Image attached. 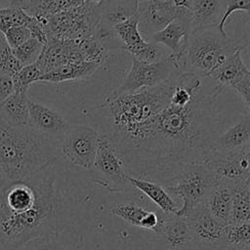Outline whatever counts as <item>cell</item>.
<instances>
[{"label": "cell", "instance_id": "obj_26", "mask_svg": "<svg viewBox=\"0 0 250 250\" xmlns=\"http://www.w3.org/2000/svg\"><path fill=\"white\" fill-rule=\"evenodd\" d=\"M230 224L250 223V180L231 184Z\"/></svg>", "mask_w": 250, "mask_h": 250}, {"label": "cell", "instance_id": "obj_7", "mask_svg": "<svg viewBox=\"0 0 250 250\" xmlns=\"http://www.w3.org/2000/svg\"><path fill=\"white\" fill-rule=\"evenodd\" d=\"M214 183L213 175L203 163H192L183 167L173 182L165 186V189L169 193L182 199V207L175 215L187 218L194 208L204 201Z\"/></svg>", "mask_w": 250, "mask_h": 250}, {"label": "cell", "instance_id": "obj_27", "mask_svg": "<svg viewBox=\"0 0 250 250\" xmlns=\"http://www.w3.org/2000/svg\"><path fill=\"white\" fill-rule=\"evenodd\" d=\"M85 0H29L24 11L31 17H49L81 6Z\"/></svg>", "mask_w": 250, "mask_h": 250}, {"label": "cell", "instance_id": "obj_1", "mask_svg": "<svg viewBox=\"0 0 250 250\" xmlns=\"http://www.w3.org/2000/svg\"><path fill=\"white\" fill-rule=\"evenodd\" d=\"M225 88L210 77L185 105L169 104L127 146L117 150L127 173L135 178L171 184L188 164L204 163L227 124Z\"/></svg>", "mask_w": 250, "mask_h": 250}, {"label": "cell", "instance_id": "obj_10", "mask_svg": "<svg viewBox=\"0 0 250 250\" xmlns=\"http://www.w3.org/2000/svg\"><path fill=\"white\" fill-rule=\"evenodd\" d=\"M100 132L85 124H69L60 142L61 154L71 164L90 171L95 161Z\"/></svg>", "mask_w": 250, "mask_h": 250}, {"label": "cell", "instance_id": "obj_17", "mask_svg": "<svg viewBox=\"0 0 250 250\" xmlns=\"http://www.w3.org/2000/svg\"><path fill=\"white\" fill-rule=\"evenodd\" d=\"M110 212L132 226L150 229L157 233H161L162 231L165 214L160 210L149 211L136 203L125 202L116 204L111 208Z\"/></svg>", "mask_w": 250, "mask_h": 250}, {"label": "cell", "instance_id": "obj_46", "mask_svg": "<svg viewBox=\"0 0 250 250\" xmlns=\"http://www.w3.org/2000/svg\"><path fill=\"white\" fill-rule=\"evenodd\" d=\"M39 241V240H38ZM35 243H36V241H33V242H30L29 244H27L24 248H22L21 250H33V248H34V245H35Z\"/></svg>", "mask_w": 250, "mask_h": 250}, {"label": "cell", "instance_id": "obj_36", "mask_svg": "<svg viewBox=\"0 0 250 250\" xmlns=\"http://www.w3.org/2000/svg\"><path fill=\"white\" fill-rule=\"evenodd\" d=\"M240 11L245 12L246 14L250 13V0H225V11L223 14V17L218 24V29L224 33L227 34L226 31V25L229 21V17L232 13Z\"/></svg>", "mask_w": 250, "mask_h": 250}, {"label": "cell", "instance_id": "obj_22", "mask_svg": "<svg viewBox=\"0 0 250 250\" xmlns=\"http://www.w3.org/2000/svg\"><path fill=\"white\" fill-rule=\"evenodd\" d=\"M250 145L249 113L224 130L214 142V151H229Z\"/></svg>", "mask_w": 250, "mask_h": 250}, {"label": "cell", "instance_id": "obj_15", "mask_svg": "<svg viewBox=\"0 0 250 250\" xmlns=\"http://www.w3.org/2000/svg\"><path fill=\"white\" fill-rule=\"evenodd\" d=\"M83 61L78 43L51 38L43 46V50L35 63L44 74L64 64Z\"/></svg>", "mask_w": 250, "mask_h": 250}, {"label": "cell", "instance_id": "obj_4", "mask_svg": "<svg viewBox=\"0 0 250 250\" xmlns=\"http://www.w3.org/2000/svg\"><path fill=\"white\" fill-rule=\"evenodd\" d=\"M60 146L26 126H10L0 118V169L8 183L27 179L55 164Z\"/></svg>", "mask_w": 250, "mask_h": 250}, {"label": "cell", "instance_id": "obj_9", "mask_svg": "<svg viewBox=\"0 0 250 250\" xmlns=\"http://www.w3.org/2000/svg\"><path fill=\"white\" fill-rule=\"evenodd\" d=\"M176 72L182 73L179 65L170 54L153 62H143L133 59L130 70L122 84L110 94H129L143 89L152 88L165 82Z\"/></svg>", "mask_w": 250, "mask_h": 250}, {"label": "cell", "instance_id": "obj_18", "mask_svg": "<svg viewBox=\"0 0 250 250\" xmlns=\"http://www.w3.org/2000/svg\"><path fill=\"white\" fill-rule=\"evenodd\" d=\"M190 28L192 33L218 26L224 11L225 0H189Z\"/></svg>", "mask_w": 250, "mask_h": 250}, {"label": "cell", "instance_id": "obj_21", "mask_svg": "<svg viewBox=\"0 0 250 250\" xmlns=\"http://www.w3.org/2000/svg\"><path fill=\"white\" fill-rule=\"evenodd\" d=\"M239 47L231 54L217 69L209 76L216 84L223 88L232 89L246 76L250 75V70L242 59V50Z\"/></svg>", "mask_w": 250, "mask_h": 250}, {"label": "cell", "instance_id": "obj_24", "mask_svg": "<svg viewBox=\"0 0 250 250\" xmlns=\"http://www.w3.org/2000/svg\"><path fill=\"white\" fill-rule=\"evenodd\" d=\"M128 182L130 186H133L135 188L146 194L164 214H176L179 210L177 203L163 186L155 182L138 179L130 175L128 176Z\"/></svg>", "mask_w": 250, "mask_h": 250}, {"label": "cell", "instance_id": "obj_43", "mask_svg": "<svg viewBox=\"0 0 250 250\" xmlns=\"http://www.w3.org/2000/svg\"><path fill=\"white\" fill-rule=\"evenodd\" d=\"M8 181L7 179L5 178V176L3 175L1 169H0V202H1V199H2V196H3V192H4V189L5 188L7 187L8 185Z\"/></svg>", "mask_w": 250, "mask_h": 250}, {"label": "cell", "instance_id": "obj_11", "mask_svg": "<svg viewBox=\"0 0 250 250\" xmlns=\"http://www.w3.org/2000/svg\"><path fill=\"white\" fill-rule=\"evenodd\" d=\"M203 164L215 181L235 184L250 180V145L229 151H213Z\"/></svg>", "mask_w": 250, "mask_h": 250}, {"label": "cell", "instance_id": "obj_14", "mask_svg": "<svg viewBox=\"0 0 250 250\" xmlns=\"http://www.w3.org/2000/svg\"><path fill=\"white\" fill-rule=\"evenodd\" d=\"M138 0H104L97 5L100 25L97 38L105 45L114 37L113 27L137 15Z\"/></svg>", "mask_w": 250, "mask_h": 250}, {"label": "cell", "instance_id": "obj_5", "mask_svg": "<svg viewBox=\"0 0 250 250\" xmlns=\"http://www.w3.org/2000/svg\"><path fill=\"white\" fill-rule=\"evenodd\" d=\"M244 45L236 44L217 26L189 35L182 57L183 72L209 77L231 54Z\"/></svg>", "mask_w": 250, "mask_h": 250}, {"label": "cell", "instance_id": "obj_33", "mask_svg": "<svg viewBox=\"0 0 250 250\" xmlns=\"http://www.w3.org/2000/svg\"><path fill=\"white\" fill-rule=\"evenodd\" d=\"M30 20L31 16L21 8H0V34H4L13 26H25Z\"/></svg>", "mask_w": 250, "mask_h": 250}, {"label": "cell", "instance_id": "obj_34", "mask_svg": "<svg viewBox=\"0 0 250 250\" xmlns=\"http://www.w3.org/2000/svg\"><path fill=\"white\" fill-rule=\"evenodd\" d=\"M43 44L34 38H29L19 47L13 49V53L22 66L35 63L42 50Z\"/></svg>", "mask_w": 250, "mask_h": 250}, {"label": "cell", "instance_id": "obj_6", "mask_svg": "<svg viewBox=\"0 0 250 250\" xmlns=\"http://www.w3.org/2000/svg\"><path fill=\"white\" fill-rule=\"evenodd\" d=\"M35 19L43 25L47 40L52 38L79 43L97 38L100 25L97 5L87 2L65 12Z\"/></svg>", "mask_w": 250, "mask_h": 250}, {"label": "cell", "instance_id": "obj_28", "mask_svg": "<svg viewBox=\"0 0 250 250\" xmlns=\"http://www.w3.org/2000/svg\"><path fill=\"white\" fill-rule=\"evenodd\" d=\"M161 233L165 235L166 239L173 247L182 246L191 240L188 220L175 214H165Z\"/></svg>", "mask_w": 250, "mask_h": 250}, {"label": "cell", "instance_id": "obj_45", "mask_svg": "<svg viewBox=\"0 0 250 250\" xmlns=\"http://www.w3.org/2000/svg\"><path fill=\"white\" fill-rule=\"evenodd\" d=\"M50 247H51V250H65L61 244L55 242L54 240L50 242Z\"/></svg>", "mask_w": 250, "mask_h": 250}, {"label": "cell", "instance_id": "obj_41", "mask_svg": "<svg viewBox=\"0 0 250 250\" xmlns=\"http://www.w3.org/2000/svg\"><path fill=\"white\" fill-rule=\"evenodd\" d=\"M29 0H0V8H21L24 10L28 5Z\"/></svg>", "mask_w": 250, "mask_h": 250}, {"label": "cell", "instance_id": "obj_20", "mask_svg": "<svg viewBox=\"0 0 250 250\" xmlns=\"http://www.w3.org/2000/svg\"><path fill=\"white\" fill-rule=\"evenodd\" d=\"M231 201V184L215 181L208 190L203 203L217 222L227 226L230 224Z\"/></svg>", "mask_w": 250, "mask_h": 250}, {"label": "cell", "instance_id": "obj_29", "mask_svg": "<svg viewBox=\"0 0 250 250\" xmlns=\"http://www.w3.org/2000/svg\"><path fill=\"white\" fill-rule=\"evenodd\" d=\"M113 33L123 44L122 49L129 54L137 50L146 41L139 30V19L137 15L115 25L113 27Z\"/></svg>", "mask_w": 250, "mask_h": 250}, {"label": "cell", "instance_id": "obj_31", "mask_svg": "<svg viewBox=\"0 0 250 250\" xmlns=\"http://www.w3.org/2000/svg\"><path fill=\"white\" fill-rule=\"evenodd\" d=\"M79 50L85 62H97L103 65L106 60L107 48L98 38L85 39L78 43Z\"/></svg>", "mask_w": 250, "mask_h": 250}, {"label": "cell", "instance_id": "obj_38", "mask_svg": "<svg viewBox=\"0 0 250 250\" xmlns=\"http://www.w3.org/2000/svg\"><path fill=\"white\" fill-rule=\"evenodd\" d=\"M231 90L237 93V95L241 98L242 103L244 104L246 109L249 111L250 106V75L246 76L242 81H240L237 85H235Z\"/></svg>", "mask_w": 250, "mask_h": 250}, {"label": "cell", "instance_id": "obj_2", "mask_svg": "<svg viewBox=\"0 0 250 250\" xmlns=\"http://www.w3.org/2000/svg\"><path fill=\"white\" fill-rule=\"evenodd\" d=\"M34 200L22 209L0 208V246L3 250H21L33 241H52L56 233L61 200L55 187L54 164L32 176Z\"/></svg>", "mask_w": 250, "mask_h": 250}, {"label": "cell", "instance_id": "obj_8", "mask_svg": "<svg viewBox=\"0 0 250 250\" xmlns=\"http://www.w3.org/2000/svg\"><path fill=\"white\" fill-rule=\"evenodd\" d=\"M92 180L110 192L124 191L128 186L129 174L108 136L100 133L94 164L90 170Z\"/></svg>", "mask_w": 250, "mask_h": 250}, {"label": "cell", "instance_id": "obj_12", "mask_svg": "<svg viewBox=\"0 0 250 250\" xmlns=\"http://www.w3.org/2000/svg\"><path fill=\"white\" fill-rule=\"evenodd\" d=\"M27 126L44 137L58 143L61 142L65 134L69 123L55 108L28 99Z\"/></svg>", "mask_w": 250, "mask_h": 250}, {"label": "cell", "instance_id": "obj_25", "mask_svg": "<svg viewBox=\"0 0 250 250\" xmlns=\"http://www.w3.org/2000/svg\"><path fill=\"white\" fill-rule=\"evenodd\" d=\"M0 118L10 126H26L28 123V98L14 92L0 104Z\"/></svg>", "mask_w": 250, "mask_h": 250}, {"label": "cell", "instance_id": "obj_42", "mask_svg": "<svg viewBox=\"0 0 250 250\" xmlns=\"http://www.w3.org/2000/svg\"><path fill=\"white\" fill-rule=\"evenodd\" d=\"M50 242L51 241H43V240L36 241L33 250H51Z\"/></svg>", "mask_w": 250, "mask_h": 250}, {"label": "cell", "instance_id": "obj_40", "mask_svg": "<svg viewBox=\"0 0 250 250\" xmlns=\"http://www.w3.org/2000/svg\"><path fill=\"white\" fill-rule=\"evenodd\" d=\"M14 93L13 80L11 76L0 74V104Z\"/></svg>", "mask_w": 250, "mask_h": 250}, {"label": "cell", "instance_id": "obj_30", "mask_svg": "<svg viewBox=\"0 0 250 250\" xmlns=\"http://www.w3.org/2000/svg\"><path fill=\"white\" fill-rule=\"evenodd\" d=\"M223 242L241 250H249L250 223L229 224L225 226Z\"/></svg>", "mask_w": 250, "mask_h": 250}, {"label": "cell", "instance_id": "obj_3", "mask_svg": "<svg viewBox=\"0 0 250 250\" xmlns=\"http://www.w3.org/2000/svg\"><path fill=\"white\" fill-rule=\"evenodd\" d=\"M179 73L152 88L105 97L104 106L112 122V133L106 136L116 150L131 143L154 116L169 105Z\"/></svg>", "mask_w": 250, "mask_h": 250}, {"label": "cell", "instance_id": "obj_35", "mask_svg": "<svg viewBox=\"0 0 250 250\" xmlns=\"http://www.w3.org/2000/svg\"><path fill=\"white\" fill-rule=\"evenodd\" d=\"M21 64L13 53V49L7 43L3 34H0V74L14 76Z\"/></svg>", "mask_w": 250, "mask_h": 250}, {"label": "cell", "instance_id": "obj_37", "mask_svg": "<svg viewBox=\"0 0 250 250\" xmlns=\"http://www.w3.org/2000/svg\"><path fill=\"white\" fill-rule=\"evenodd\" d=\"M4 37L12 49H15L31 38L28 28L24 25H18L9 28L4 34Z\"/></svg>", "mask_w": 250, "mask_h": 250}, {"label": "cell", "instance_id": "obj_16", "mask_svg": "<svg viewBox=\"0 0 250 250\" xmlns=\"http://www.w3.org/2000/svg\"><path fill=\"white\" fill-rule=\"evenodd\" d=\"M188 220L191 240L205 244L223 242L225 226L217 222L202 202L186 218Z\"/></svg>", "mask_w": 250, "mask_h": 250}, {"label": "cell", "instance_id": "obj_13", "mask_svg": "<svg viewBox=\"0 0 250 250\" xmlns=\"http://www.w3.org/2000/svg\"><path fill=\"white\" fill-rule=\"evenodd\" d=\"M190 14L188 9H181L177 17L162 29L152 33L149 41L169 49L171 56L182 59L190 35Z\"/></svg>", "mask_w": 250, "mask_h": 250}, {"label": "cell", "instance_id": "obj_48", "mask_svg": "<svg viewBox=\"0 0 250 250\" xmlns=\"http://www.w3.org/2000/svg\"><path fill=\"white\" fill-rule=\"evenodd\" d=\"M146 1H150V0H138V2H146Z\"/></svg>", "mask_w": 250, "mask_h": 250}, {"label": "cell", "instance_id": "obj_44", "mask_svg": "<svg viewBox=\"0 0 250 250\" xmlns=\"http://www.w3.org/2000/svg\"><path fill=\"white\" fill-rule=\"evenodd\" d=\"M172 2L176 8L188 9L189 6V0H172Z\"/></svg>", "mask_w": 250, "mask_h": 250}, {"label": "cell", "instance_id": "obj_32", "mask_svg": "<svg viewBox=\"0 0 250 250\" xmlns=\"http://www.w3.org/2000/svg\"><path fill=\"white\" fill-rule=\"evenodd\" d=\"M41 75L42 72L39 70L36 63L21 66V68L12 76L14 92L26 94L29 86L34 82H38Z\"/></svg>", "mask_w": 250, "mask_h": 250}, {"label": "cell", "instance_id": "obj_39", "mask_svg": "<svg viewBox=\"0 0 250 250\" xmlns=\"http://www.w3.org/2000/svg\"><path fill=\"white\" fill-rule=\"evenodd\" d=\"M25 26L28 28L32 38L38 40L43 45H45L47 43V35L45 33L44 27L35 18L31 17V20L27 22V24Z\"/></svg>", "mask_w": 250, "mask_h": 250}, {"label": "cell", "instance_id": "obj_47", "mask_svg": "<svg viewBox=\"0 0 250 250\" xmlns=\"http://www.w3.org/2000/svg\"><path fill=\"white\" fill-rule=\"evenodd\" d=\"M104 0H85V2L87 3H91V4H94V5H99L100 3H102Z\"/></svg>", "mask_w": 250, "mask_h": 250}, {"label": "cell", "instance_id": "obj_23", "mask_svg": "<svg viewBox=\"0 0 250 250\" xmlns=\"http://www.w3.org/2000/svg\"><path fill=\"white\" fill-rule=\"evenodd\" d=\"M100 67H102L100 63L92 62L83 61L78 62H71L42 74L38 82L59 84L67 81L88 80L97 72Z\"/></svg>", "mask_w": 250, "mask_h": 250}, {"label": "cell", "instance_id": "obj_19", "mask_svg": "<svg viewBox=\"0 0 250 250\" xmlns=\"http://www.w3.org/2000/svg\"><path fill=\"white\" fill-rule=\"evenodd\" d=\"M181 8H157L150 1L139 2L137 16L139 30L142 35L149 37L152 33L165 27L179 14Z\"/></svg>", "mask_w": 250, "mask_h": 250}]
</instances>
